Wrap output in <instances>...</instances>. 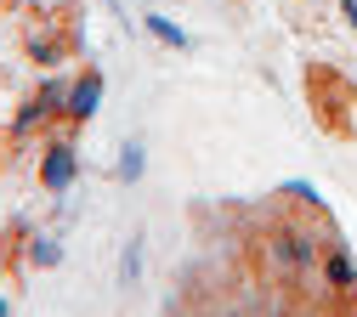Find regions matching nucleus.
Instances as JSON below:
<instances>
[{
	"label": "nucleus",
	"mask_w": 357,
	"mask_h": 317,
	"mask_svg": "<svg viewBox=\"0 0 357 317\" xmlns=\"http://www.w3.org/2000/svg\"><path fill=\"white\" fill-rule=\"evenodd\" d=\"M97 97H102V74H85V79L74 85V97H68V119H91Z\"/></svg>",
	"instance_id": "1"
},
{
	"label": "nucleus",
	"mask_w": 357,
	"mask_h": 317,
	"mask_svg": "<svg viewBox=\"0 0 357 317\" xmlns=\"http://www.w3.org/2000/svg\"><path fill=\"white\" fill-rule=\"evenodd\" d=\"M68 181H74V153H68V148H57V153L46 159V187H57V193H63Z\"/></svg>",
	"instance_id": "2"
},
{
	"label": "nucleus",
	"mask_w": 357,
	"mask_h": 317,
	"mask_svg": "<svg viewBox=\"0 0 357 317\" xmlns=\"http://www.w3.org/2000/svg\"><path fill=\"white\" fill-rule=\"evenodd\" d=\"M329 278H335V284H340L346 295L357 289V278H351V261H346V249H329Z\"/></svg>",
	"instance_id": "3"
},
{
	"label": "nucleus",
	"mask_w": 357,
	"mask_h": 317,
	"mask_svg": "<svg viewBox=\"0 0 357 317\" xmlns=\"http://www.w3.org/2000/svg\"><path fill=\"white\" fill-rule=\"evenodd\" d=\"M148 29H153L159 40H170V45H188V34L176 29V23H165V17H148Z\"/></svg>",
	"instance_id": "4"
},
{
	"label": "nucleus",
	"mask_w": 357,
	"mask_h": 317,
	"mask_svg": "<svg viewBox=\"0 0 357 317\" xmlns=\"http://www.w3.org/2000/svg\"><path fill=\"white\" fill-rule=\"evenodd\" d=\"M119 170H125V181H137V176H142V148H137V142L125 148V164H119Z\"/></svg>",
	"instance_id": "5"
},
{
	"label": "nucleus",
	"mask_w": 357,
	"mask_h": 317,
	"mask_svg": "<svg viewBox=\"0 0 357 317\" xmlns=\"http://www.w3.org/2000/svg\"><path fill=\"white\" fill-rule=\"evenodd\" d=\"M346 17H351V23H357V0H346Z\"/></svg>",
	"instance_id": "6"
}]
</instances>
